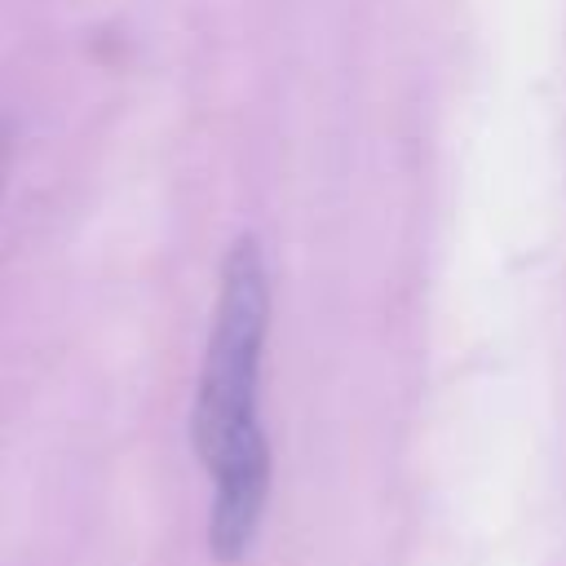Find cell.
Masks as SVG:
<instances>
[{"mask_svg":"<svg viewBox=\"0 0 566 566\" xmlns=\"http://www.w3.org/2000/svg\"><path fill=\"white\" fill-rule=\"evenodd\" d=\"M265 332H270L265 252L256 234H239L221 261L217 310L190 407V447L212 478L208 553L221 566H234L252 553L270 504L274 455L261 424Z\"/></svg>","mask_w":566,"mask_h":566,"instance_id":"6da1fadb","label":"cell"},{"mask_svg":"<svg viewBox=\"0 0 566 566\" xmlns=\"http://www.w3.org/2000/svg\"><path fill=\"white\" fill-rule=\"evenodd\" d=\"M4 159H9V124L0 119V186H4Z\"/></svg>","mask_w":566,"mask_h":566,"instance_id":"7a4b0ae2","label":"cell"}]
</instances>
